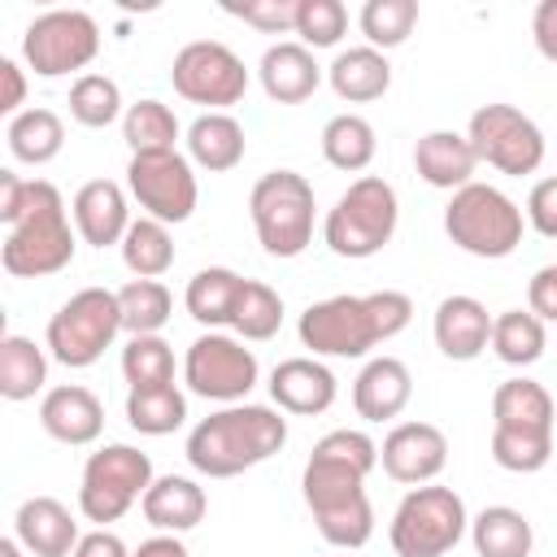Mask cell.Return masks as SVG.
I'll return each mask as SVG.
<instances>
[{
  "label": "cell",
  "mask_w": 557,
  "mask_h": 557,
  "mask_svg": "<svg viewBox=\"0 0 557 557\" xmlns=\"http://www.w3.org/2000/svg\"><path fill=\"white\" fill-rule=\"evenodd\" d=\"M379 466V444L366 431L339 426L322 435L305 461L300 492L331 548H361L374 535V509L366 496V474Z\"/></svg>",
  "instance_id": "1"
},
{
  "label": "cell",
  "mask_w": 557,
  "mask_h": 557,
  "mask_svg": "<svg viewBox=\"0 0 557 557\" xmlns=\"http://www.w3.org/2000/svg\"><path fill=\"white\" fill-rule=\"evenodd\" d=\"M0 222L9 226L0 244V265L13 278H48L74 261L78 231L70 226L65 200L48 178H22L0 170Z\"/></svg>",
  "instance_id": "2"
},
{
  "label": "cell",
  "mask_w": 557,
  "mask_h": 557,
  "mask_svg": "<svg viewBox=\"0 0 557 557\" xmlns=\"http://www.w3.org/2000/svg\"><path fill=\"white\" fill-rule=\"evenodd\" d=\"M413 318V300L405 292H370V296H326L309 305L296 322V335L313 357H366L374 344L400 335Z\"/></svg>",
  "instance_id": "3"
},
{
  "label": "cell",
  "mask_w": 557,
  "mask_h": 557,
  "mask_svg": "<svg viewBox=\"0 0 557 557\" xmlns=\"http://www.w3.org/2000/svg\"><path fill=\"white\" fill-rule=\"evenodd\" d=\"M287 444V418L270 405H222L187 435V461L205 479H231L270 461Z\"/></svg>",
  "instance_id": "4"
},
{
  "label": "cell",
  "mask_w": 557,
  "mask_h": 557,
  "mask_svg": "<svg viewBox=\"0 0 557 557\" xmlns=\"http://www.w3.org/2000/svg\"><path fill=\"white\" fill-rule=\"evenodd\" d=\"M492 461L535 474L553 461V396L535 379H505L492 396Z\"/></svg>",
  "instance_id": "5"
},
{
  "label": "cell",
  "mask_w": 557,
  "mask_h": 557,
  "mask_svg": "<svg viewBox=\"0 0 557 557\" xmlns=\"http://www.w3.org/2000/svg\"><path fill=\"white\" fill-rule=\"evenodd\" d=\"M396 222H400L396 187L387 178H379V174H361L331 205V213L322 222V239H326V248L335 257L366 261V257L383 252V244L396 235Z\"/></svg>",
  "instance_id": "6"
},
{
  "label": "cell",
  "mask_w": 557,
  "mask_h": 557,
  "mask_svg": "<svg viewBox=\"0 0 557 557\" xmlns=\"http://www.w3.org/2000/svg\"><path fill=\"white\" fill-rule=\"evenodd\" d=\"M313 187L296 170H270L252 183L248 213L257 226V239L270 257L292 261L313 244Z\"/></svg>",
  "instance_id": "7"
},
{
  "label": "cell",
  "mask_w": 557,
  "mask_h": 557,
  "mask_svg": "<svg viewBox=\"0 0 557 557\" xmlns=\"http://www.w3.org/2000/svg\"><path fill=\"white\" fill-rule=\"evenodd\" d=\"M448 239L483 261H500L522 244V209L492 183H466L444 209Z\"/></svg>",
  "instance_id": "8"
},
{
  "label": "cell",
  "mask_w": 557,
  "mask_h": 557,
  "mask_svg": "<svg viewBox=\"0 0 557 557\" xmlns=\"http://www.w3.org/2000/svg\"><path fill=\"white\" fill-rule=\"evenodd\" d=\"M466 531H470L466 500L453 487L422 483V487H409L405 500L396 505L387 540L396 557H444L461 544Z\"/></svg>",
  "instance_id": "9"
},
{
  "label": "cell",
  "mask_w": 557,
  "mask_h": 557,
  "mask_svg": "<svg viewBox=\"0 0 557 557\" xmlns=\"http://www.w3.org/2000/svg\"><path fill=\"white\" fill-rule=\"evenodd\" d=\"M122 331V309H117V292L109 287H83L74 292L52 318H48V335L44 348L52 361L70 366V370H87L104 357V348L117 339Z\"/></svg>",
  "instance_id": "10"
},
{
  "label": "cell",
  "mask_w": 557,
  "mask_h": 557,
  "mask_svg": "<svg viewBox=\"0 0 557 557\" xmlns=\"http://www.w3.org/2000/svg\"><path fill=\"white\" fill-rule=\"evenodd\" d=\"M152 457L131 448V444H104L100 453L87 457L83 466V483H78V509L87 522L109 527L117 522L135 500H144V492L152 487Z\"/></svg>",
  "instance_id": "11"
},
{
  "label": "cell",
  "mask_w": 557,
  "mask_h": 557,
  "mask_svg": "<svg viewBox=\"0 0 557 557\" xmlns=\"http://www.w3.org/2000/svg\"><path fill=\"white\" fill-rule=\"evenodd\" d=\"M100 52V26L83 9H48L22 30V57L39 78L87 70Z\"/></svg>",
  "instance_id": "12"
},
{
  "label": "cell",
  "mask_w": 557,
  "mask_h": 557,
  "mask_svg": "<svg viewBox=\"0 0 557 557\" xmlns=\"http://www.w3.org/2000/svg\"><path fill=\"white\" fill-rule=\"evenodd\" d=\"M170 83L183 100L191 104H209V113H222L226 104L244 100L248 91V70L244 61L218 44V39H191L174 52V65H170Z\"/></svg>",
  "instance_id": "13"
},
{
  "label": "cell",
  "mask_w": 557,
  "mask_h": 557,
  "mask_svg": "<svg viewBox=\"0 0 557 557\" xmlns=\"http://www.w3.org/2000/svg\"><path fill=\"white\" fill-rule=\"evenodd\" d=\"M466 139L474 144L479 161H487L500 174H535L544 161V131L513 104H483L470 113Z\"/></svg>",
  "instance_id": "14"
},
{
  "label": "cell",
  "mask_w": 557,
  "mask_h": 557,
  "mask_svg": "<svg viewBox=\"0 0 557 557\" xmlns=\"http://www.w3.org/2000/svg\"><path fill=\"white\" fill-rule=\"evenodd\" d=\"M257 374H261L257 352L218 331H205L200 339H191L183 357V383L196 396L218 400V405H239L257 387Z\"/></svg>",
  "instance_id": "15"
},
{
  "label": "cell",
  "mask_w": 557,
  "mask_h": 557,
  "mask_svg": "<svg viewBox=\"0 0 557 557\" xmlns=\"http://www.w3.org/2000/svg\"><path fill=\"white\" fill-rule=\"evenodd\" d=\"M126 187L139 200L144 218H157L165 226L187 222L196 213L200 187L191 174V161L174 148V152H139L126 161Z\"/></svg>",
  "instance_id": "16"
},
{
  "label": "cell",
  "mask_w": 557,
  "mask_h": 557,
  "mask_svg": "<svg viewBox=\"0 0 557 557\" xmlns=\"http://www.w3.org/2000/svg\"><path fill=\"white\" fill-rule=\"evenodd\" d=\"M379 461H383L387 479L422 487L444 470L448 440H444V431L435 422H400V426L387 431V440L379 448Z\"/></svg>",
  "instance_id": "17"
},
{
  "label": "cell",
  "mask_w": 557,
  "mask_h": 557,
  "mask_svg": "<svg viewBox=\"0 0 557 557\" xmlns=\"http://www.w3.org/2000/svg\"><path fill=\"white\" fill-rule=\"evenodd\" d=\"M70 218H74V231L83 244L91 248H109V244H122L126 231H131V205H126V191L113 183V178H91L74 191V205H70Z\"/></svg>",
  "instance_id": "18"
},
{
  "label": "cell",
  "mask_w": 557,
  "mask_h": 557,
  "mask_svg": "<svg viewBox=\"0 0 557 557\" xmlns=\"http://www.w3.org/2000/svg\"><path fill=\"white\" fill-rule=\"evenodd\" d=\"M335 396H339V383L318 357H287L270 370V400L283 413L313 418V413H326Z\"/></svg>",
  "instance_id": "19"
},
{
  "label": "cell",
  "mask_w": 557,
  "mask_h": 557,
  "mask_svg": "<svg viewBox=\"0 0 557 557\" xmlns=\"http://www.w3.org/2000/svg\"><path fill=\"white\" fill-rule=\"evenodd\" d=\"M13 540L30 557H74L78 548V522L57 496H30L13 513Z\"/></svg>",
  "instance_id": "20"
},
{
  "label": "cell",
  "mask_w": 557,
  "mask_h": 557,
  "mask_svg": "<svg viewBox=\"0 0 557 557\" xmlns=\"http://www.w3.org/2000/svg\"><path fill=\"white\" fill-rule=\"evenodd\" d=\"M39 426L52 440H61V444L83 448V444H91L104 431V405H100V396L91 387L61 383V387L44 392V400H39Z\"/></svg>",
  "instance_id": "21"
},
{
  "label": "cell",
  "mask_w": 557,
  "mask_h": 557,
  "mask_svg": "<svg viewBox=\"0 0 557 557\" xmlns=\"http://www.w3.org/2000/svg\"><path fill=\"white\" fill-rule=\"evenodd\" d=\"M435 348L448 361H474L492 344V313L474 296H444L435 305Z\"/></svg>",
  "instance_id": "22"
},
{
  "label": "cell",
  "mask_w": 557,
  "mask_h": 557,
  "mask_svg": "<svg viewBox=\"0 0 557 557\" xmlns=\"http://www.w3.org/2000/svg\"><path fill=\"white\" fill-rule=\"evenodd\" d=\"M474 165H479V152L457 131H426L413 144V170H418V178L431 183V187H440V191H461L466 183H474Z\"/></svg>",
  "instance_id": "23"
},
{
  "label": "cell",
  "mask_w": 557,
  "mask_h": 557,
  "mask_svg": "<svg viewBox=\"0 0 557 557\" xmlns=\"http://www.w3.org/2000/svg\"><path fill=\"white\" fill-rule=\"evenodd\" d=\"M413 396V374L400 357H374L352 383V405L366 422H392Z\"/></svg>",
  "instance_id": "24"
},
{
  "label": "cell",
  "mask_w": 557,
  "mask_h": 557,
  "mask_svg": "<svg viewBox=\"0 0 557 557\" xmlns=\"http://www.w3.org/2000/svg\"><path fill=\"white\" fill-rule=\"evenodd\" d=\"M257 78H261V87H265V96L274 104H300V100H309L318 91L322 65L313 61V52L305 44H270L261 52Z\"/></svg>",
  "instance_id": "25"
},
{
  "label": "cell",
  "mask_w": 557,
  "mask_h": 557,
  "mask_svg": "<svg viewBox=\"0 0 557 557\" xmlns=\"http://www.w3.org/2000/svg\"><path fill=\"white\" fill-rule=\"evenodd\" d=\"M144 518L161 531V535H183L191 527H200L205 509H209V496L196 479H183V474H161L152 479V487L144 492L139 500Z\"/></svg>",
  "instance_id": "26"
},
{
  "label": "cell",
  "mask_w": 557,
  "mask_h": 557,
  "mask_svg": "<svg viewBox=\"0 0 557 557\" xmlns=\"http://www.w3.org/2000/svg\"><path fill=\"white\" fill-rule=\"evenodd\" d=\"M326 83L339 100L348 104H366V100H379L387 87H392V65L379 48L361 44V48H348L339 52L331 65H326Z\"/></svg>",
  "instance_id": "27"
},
{
  "label": "cell",
  "mask_w": 557,
  "mask_h": 557,
  "mask_svg": "<svg viewBox=\"0 0 557 557\" xmlns=\"http://www.w3.org/2000/svg\"><path fill=\"white\" fill-rule=\"evenodd\" d=\"M244 148H248L244 126L231 113H200L187 126V161H196L209 174L235 170L244 161Z\"/></svg>",
  "instance_id": "28"
},
{
  "label": "cell",
  "mask_w": 557,
  "mask_h": 557,
  "mask_svg": "<svg viewBox=\"0 0 557 557\" xmlns=\"http://www.w3.org/2000/svg\"><path fill=\"white\" fill-rule=\"evenodd\" d=\"M470 544L479 557H531L535 531H531L522 509L487 505L479 518H470Z\"/></svg>",
  "instance_id": "29"
},
{
  "label": "cell",
  "mask_w": 557,
  "mask_h": 557,
  "mask_svg": "<svg viewBox=\"0 0 557 557\" xmlns=\"http://www.w3.org/2000/svg\"><path fill=\"white\" fill-rule=\"evenodd\" d=\"M239 287L244 278L226 265H205L187 278V292H183V305L187 313L200 322V326H231V313H235V300H239Z\"/></svg>",
  "instance_id": "30"
},
{
  "label": "cell",
  "mask_w": 557,
  "mask_h": 557,
  "mask_svg": "<svg viewBox=\"0 0 557 557\" xmlns=\"http://www.w3.org/2000/svg\"><path fill=\"white\" fill-rule=\"evenodd\" d=\"M9 152L26 165H48L61 148H65V122L52 109H22L17 117H9L4 126Z\"/></svg>",
  "instance_id": "31"
},
{
  "label": "cell",
  "mask_w": 557,
  "mask_h": 557,
  "mask_svg": "<svg viewBox=\"0 0 557 557\" xmlns=\"http://www.w3.org/2000/svg\"><path fill=\"white\" fill-rule=\"evenodd\" d=\"M44 383H48V352L30 335H4L0 339V396L30 400Z\"/></svg>",
  "instance_id": "32"
},
{
  "label": "cell",
  "mask_w": 557,
  "mask_h": 557,
  "mask_svg": "<svg viewBox=\"0 0 557 557\" xmlns=\"http://www.w3.org/2000/svg\"><path fill=\"white\" fill-rule=\"evenodd\" d=\"M379 152V139H374V126L361 117V113H335L326 126H322V157L344 170V174H357L374 161Z\"/></svg>",
  "instance_id": "33"
},
{
  "label": "cell",
  "mask_w": 557,
  "mask_h": 557,
  "mask_svg": "<svg viewBox=\"0 0 557 557\" xmlns=\"http://www.w3.org/2000/svg\"><path fill=\"white\" fill-rule=\"evenodd\" d=\"M178 135L183 131H178L174 109L152 100V96L126 104V113H122V139L131 144V157H139V152H174Z\"/></svg>",
  "instance_id": "34"
},
{
  "label": "cell",
  "mask_w": 557,
  "mask_h": 557,
  "mask_svg": "<svg viewBox=\"0 0 557 557\" xmlns=\"http://www.w3.org/2000/svg\"><path fill=\"white\" fill-rule=\"evenodd\" d=\"M544 322L531 309H505L492 318V352L505 366H535L544 357Z\"/></svg>",
  "instance_id": "35"
},
{
  "label": "cell",
  "mask_w": 557,
  "mask_h": 557,
  "mask_svg": "<svg viewBox=\"0 0 557 557\" xmlns=\"http://www.w3.org/2000/svg\"><path fill=\"white\" fill-rule=\"evenodd\" d=\"M122 248V261L135 278H161L170 265H174V239H170V226L157 222V218H135L126 239L117 244Z\"/></svg>",
  "instance_id": "36"
},
{
  "label": "cell",
  "mask_w": 557,
  "mask_h": 557,
  "mask_svg": "<svg viewBox=\"0 0 557 557\" xmlns=\"http://www.w3.org/2000/svg\"><path fill=\"white\" fill-rule=\"evenodd\" d=\"M117 309L126 335H157L174 313V296L157 278H131L126 287H117Z\"/></svg>",
  "instance_id": "37"
},
{
  "label": "cell",
  "mask_w": 557,
  "mask_h": 557,
  "mask_svg": "<svg viewBox=\"0 0 557 557\" xmlns=\"http://www.w3.org/2000/svg\"><path fill=\"white\" fill-rule=\"evenodd\" d=\"M126 422L139 435H170V431H178L187 422V396L174 383L126 392Z\"/></svg>",
  "instance_id": "38"
},
{
  "label": "cell",
  "mask_w": 557,
  "mask_h": 557,
  "mask_svg": "<svg viewBox=\"0 0 557 557\" xmlns=\"http://www.w3.org/2000/svg\"><path fill=\"white\" fill-rule=\"evenodd\" d=\"M122 87L109 74H78L70 87V117L87 131H104L122 117Z\"/></svg>",
  "instance_id": "39"
},
{
  "label": "cell",
  "mask_w": 557,
  "mask_h": 557,
  "mask_svg": "<svg viewBox=\"0 0 557 557\" xmlns=\"http://www.w3.org/2000/svg\"><path fill=\"white\" fill-rule=\"evenodd\" d=\"M231 326H235L239 339H274L278 326H283V296L274 287L257 283V278H244Z\"/></svg>",
  "instance_id": "40"
},
{
  "label": "cell",
  "mask_w": 557,
  "mask_h": 557,
  "mask_svg": "<svg viewBox=\"0 0 557 557\" xmlns=\"http://www.w3.org/2000/svg\"><path fill=\"white\" fill-rule=\"evenodd\" d=\"M122 374L131 392L174 383V348L161 335H131L122 348Z\"/></svg>",
  "instance_id": "41"
},
{
  "label": "cell",
  "mask_w": 557,
  "mask_h": 557,
  "mask_svg": "<svg viewBox=\"0 0 557 557\" xmlns=\"http://www.w3.org/2000/svg\"><path fill=\"white\" fill-rule=\"evenodd\" d=\"M357 22H361V35L370 39V48H379V52L400 48L418 26V0H366Z\"/></svg>",
  "instance_id": "42"
},
{
  "label": "cell",
  "mask_w": 557,
  "mask_h": 557,
  "mask_svg": "<svg viewBox=\"0 0 557 557\" xmlns=\"http://www.w3.org/2000/svg\"><path fill=\"white\" fill-rule=\"evenodd\" d=\"M348 30V9L339 0H300V13H296V35L300 44L313 52V48H335Z\"/></svg>",
  "instance_id": "43"
},
{
  "label": "cell",
  "mask_w": 557,
  "mask_h": 557,
  "mask_svg": "<svg viewBox=\"0 0 557 557\" xmlns=\"http://www.w3.org/2000/svg\"><path fill=\"white\" fill-rule=\"evenodd\" d=\"M222 9H226L231 17H239V22L257 26V30H265V35H283V30H296L300 0H244V4L226 0Z\"/></svg>",
  "instance_id": "44"
},
{
  "label": "cell",
  "mask_w": 557,
  "mask_h": 557,
  "mask_svg": "<svg viewBox=\"0 0 557 557\" xmlns=\"http://www.w3.org/2000/svg\"><path fill=\"white\" fill-rule=\"evenodd\" d=\"M527 222L544 235V239H557V174L553 178H540L527 196Z\"/></svg>",
  "instance_id": "45"
},
{
  "label": "cell",
  "mask_w": 557,
  "mask_h": 557,
  "mask_svg": "<svg viewBox=\"0 0 557 557\" xmlns=\"http://www.w3.org/2000/svg\"><path fill=\"white\" fill-rule=\"evenodd\" d=\"M527 309L540 322H557V265H540L527 287Z\"/></svg>",
  "instance_id": "46"
},
{
  "label": "cell",
  "mask_w": 557,
  "mask_h": 557,
  "mask_svg": "<svg viewBox=\"0 0 557 557\" xmlns=\"http://www.w3.org/2000/svg\"><path fill=\"white\" fill-rule=\"evenodd\" d=\"M531 35H535L540 57H548V61L557 65V0H540V4H535Z\"/></svg>",
  "instance_id": "47"
},
{
  "label": "cell",
  "mask_w": 557,
  "mask_h": 557,
  "mask_svg": "<svg viewBox=\"0 0 557 557\" xmlns=\"http://www.w3.org/2000/svg\"><path fill=\"white\" fill-rule=\"evenodd\" d=\"M0 83H4V91H0V113L17 117L22 104H26V74L17 70L13 57H0Z\"/></svg>",
  "instance_id": "48"
},
{
  "label": "cell",
  "mask_w": 557,
  "mask_h": 557,
  "mask_svg": "<svg viewBox=\"0 0 557 557\" xmlns=\"http://www.w3.org/2000/svg\"><path fill=\"white\" fill-rule=\"evenodd\" d=\"M74 557H135V553L122 544V535H113L109 527H96V531H87V535L78 540Z\"/></svg>",
  "instance_id": "49"
},
{
  "label": "cell",
  "mask_w": 557,
  "mask_h": 557,
  "mask_svg": "<svg viewBox=\"0 0 557 557\" xmlns=\"http://www.w3.org/2000/svg\"><path fill=\"white\" fill-rule=\"evenodd\" d=\"M135 557H187V548H183L178 535H152L135 548Z\"/></svg>",
  "instance_id": "50"
},
{
  "label": "cell",
  "mask_w": 557,
  "mask_h": 557,
  "mask_svg": "<svg viewBox=\"0 0 557 557\" xmlns=\"http://www.w3.org/2000/svg\"><path fill=\"white\" fill-rule=\"evenodd\" d=\"M0 557H26V548L17 540H0Z\"/></svg>",
  "instance_id": "51"
}]
</instances>
